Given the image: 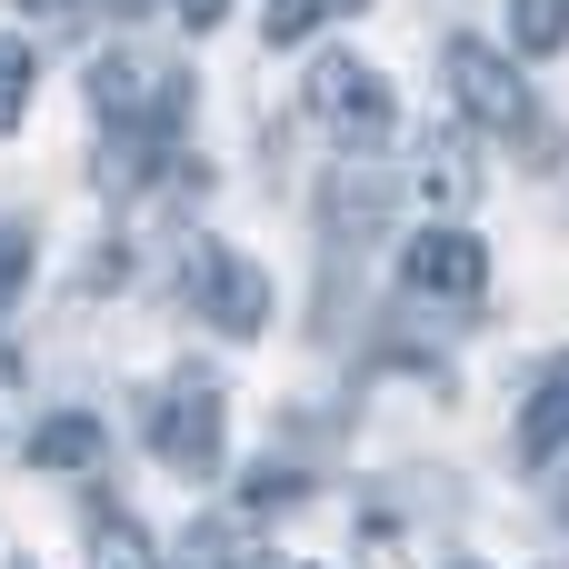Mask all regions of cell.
Listing matches in <instances>:
<instances>
[{
    "mask_svg": "<svg viewBox=\"0 0 569 569\" xmlns=\"http://www.w3.org/2000/svg\"><path fill=\"white\" fill-rule=\"evenodd\" d=\"M440 80H450V100H460V120L470 130H490V140H510L520 160H550L560 150V130H550V100L520 80V60L510 50H490V40H440Z\"/></svg>",
    "mask_w": 569,
    "mask_h": 569,
    "instance_id": "cell-1",
    "label": "cell"
},
{
    "mask_svg": "<svg viewBox=\"0 0 569 569\" xmlns=\"http://www.w3.org/2000/svg\"><path fill=\"white\" fill-rule=\"evenodd\" d=\"M140 440H150V460L170 480H210L220 470V440H230V390L210 370H170L150 390V410H140Z\"/></svg>",
    "mask_w": 569,
    "mask_h": 569,
    "instance_id": "cell-2",
    "label": "cell"
},
{
    "mask_svg": "<svg viewBox=\"0 0 569 569\" xmlns=\"http://www.w3.org/2000/svg\"><path fill=\"white\" fill-rule=\"evenodd\" d=\"M310 120L360 160V150H380L390 130H400V100H390V80L370 70V60H350V50H330L320 70H310Z\"/></svg>",
    "mask_w": 569,
    "mask_h": 569,
    "instance_id": "cell-3",
    "label": "cell"
},
{
    "mask_svg": "<svg viewBox=\"0 0 569 569\" xmlns=\"http://www.w3.org/2000/svg\"><path fill=\"white\" fill-rule=\"evenodd\" d=\"M400 290H410V310L470 320V310L490 300V250H480L470 230H420V240L400 250Z\"/></svg>",
    "mask_w": 569,
    "mask_h": 569,
    "instance_id": "cell-4",
    "label": "cell"
},
{
    "mask_svg": "<svg viewBox=\"0 0 569 569\" xmlns=\"http://www.w3.org/2000/svg\"><path fill=\"white\" fill-rule=\"evenodd\" d=\"M180 280H190V310H200L220 340H250V330L270 320V280H260V260H240L230 240H190Z\"/></svg>",
    "mask_w": 569,
    "mask_h": 569,
    "instance_id": "cell-5",
    "label": "cell"
},
{
    "mask_svg": "<svg viewBox=\"0 0 569 569\" xmlns=\"http://www.w3.org/2000/svg\"><path fill=\"white\" fill-rule=\"evenodd\" d=\"M380 220H390V190H380L360 160L330 170V190H320V250H330V270H350V250H370Z\"/></svg>",
    "mask_w": 569,
    "mask_h": 569,
    "instance_id": "cell-6",
    "label": "cell"
},
{
    "mask_svg": "<svg viewBox=\"0 0 569 569\" xmlns=\"http://www.w3.org/2000/svg\"><path fill=\"white\" fill-rule=\"evenodd\" d=\"M560 450H569V350L540 370V390L520 400V460L540 470V460H560Z\"/></svg>",
    "mask_w": 569,
    "mask_h": 569,
    "instance_id": "cell-7",
    "label": "cell"
},
{
    "mask_svg": "<svg viewBox=\"0 0 569 569\" xmlns=\"http://www.w3.org/2000/svg\"><path fill=\"white\" fill-rule=\"evenodd\" d=\"M180 569H280V560H270V550H260V530H240V520H190Z\"/></svg>",
    "mask_w": 569,
    "mask_h": 569,
    "instance_id": "cell-8",
    "label": "cell"
},
{
    "mask_svg": "<svg viewBox=\"0 0 569 569\" xmlns=\"http://www.w3.org/2000/svg\"><path fill=\"white\" fill-rule=\"evenodd\" d=\"M90 569H160V550H150V530L130 520V510H90Z\"/></svg>",
    "mask_w": 569,
    "mask_h": 569,
    "instance_id": "cell-9",
    "label": "cell"
},
{
    "mask_svg": "<svg viewBox=\"0 0 569 569\" xmlns=\"http://www.w3.org/2000/svg\"><path fill=\"white\" fill-rule=\"evenodd\" d=\"M30 460H40V470H90V460H100V420H90V410L40 420V430H30Z\"/></svg>",
    "mask_w": 569,
    "mask_h": 569,
    "instance_id": "cell-10",
    "label": "cell"
},
{
    "mask_svg": "<svg viewBox=\"0 0 569 569\" xmlns=\"http://www.w3.org/2000/svg\"><path fill=\"white\" fill-rule=\"evenodd\" d=\"M420 190H430V210H460V200H470V140H430Z\"/></svg>",
    "mask_w": 569,
    "mask_h": 569,
    "instance_id": "cell-11",
    "label": "cell"
},
{
    "mask_svg": "<svg viewBox=\"0 0 569 569\" xmlns=\"http://www.w3.org/2000/svg\"><path fill=\"white\" fill-rule=\"evenodd\" d=\"M300 490H310V470H300V460H260V470L240 480V510L260 520V510H290Z\"/></svg>",
    "mask_w": 569,
    "mask_h": 569,
    "instance_id": "cell-12",
    "label": "cell"
},
{
    "mask_svg": "<svg viewBox=\"0 0 569 569\" xmlns=\"http://www.w3.org/2000/svg\"><path fill=\"white\" fill-rule=\"evenodd\" d=\"M30 80H40V50H30V40H0V130H20Z\"/></svg>",
    "mask_w": 569,
    "mask_h": 569,
    "instance_id": "cell-13",
    "label": "cell"
},
{
    "mask_svg": "<svg viewBox=\"0 0 569 569\" xmlns=\"http://www.w3.org/2000/svg\"><path fill=\"white\" fill-rule=\"evenodd\" d=\"M520 50H569V0H510Z\"/></svg>",
    "mask_w": 569,
    "mask_h": 569,
    "instance_id": "cell-14",
    "label": "cell"
},
{
    "mask_svg": "<svg viewBox=\"0 0 569 569\" xmlns=\"http://www.w3.org/2000/svg\"><path fill=\"white\" fill-rule=\"evenodd\" d=\"M340 10H360V0H270V20H260V30H270V40H310V30H320V20H340Z\"/></svg>",
    "mask_w": 569,
    "mask_h": 569,
    "instance_id": "cell-15",
    "label": "cell"
},
{
    "mask_svg": "<svg viewBox=\"0 0 569 569\" xmlns=\"http://www.w3.org/2000/svg\"><path fill=\"white\" fill-rule=\"evenodd\" d=\"M20 280H30V230H20V220H0V310L20 300Z\"/></svg>",
    "mask_w": 569,
    "mask_h": 569,
    "instance_id": "cell-16",
    "label": "cell"
},
{
    "mask_svg": "<svg viewBox=\"0 0 569 569\" xmlns=\"http://www.w3.org/2000/svg\"><path fill=\"white\" fill-rule=\"evenodd\" d=\"M170 10H180L190 30H220V10H230V0H170Z\"/></svg>",
    "mask_w": 569,
    "mask_h": 569,
    "instance_id": "cell-17",
    "label": "cell"
},
{
    "mask_svg": "<svg viewBox=\"0 0 569 569\" xmlns=\"http://www.w3.org/2000/svg\"><path fill=\"white\" fill-rule=\"evenodd\" d=\"M20 10H40V20H70V10H80V0H20Z\"/></svg>",
    "mask_w": 569,
    "mask_h": 569,
    "instance_id": "cell-18",
    "label": "cell"
},
{
    "mask_svg": "<svg viewBox=\"0 0 569 569\" xmlns=\"http://www.w3.org/2000/svg\"><path fill=\"white\" fill-rule=\"evenodd\" d=\"M10 569H30V560H10Z\"/></svg>",
    "mask_w": 569,
    "mask_h": 569,
    "instance_id": "cell-19",
    "label": "cell"
},
{
    "mask_svg": "<svg viewBox=\"0 0 569 569\" xmlns=\"http://www.w3.org/2000/svg\"><path fill=\"white\" fill-rule=\"evenodd\" d=\"M460 569H470V560H460Z\"/></svg>",
    "mask_w": 569,
    "mask_h": 569,
    "instance_id": "cell-20",
    "label": "cell"
}]
</instances>
